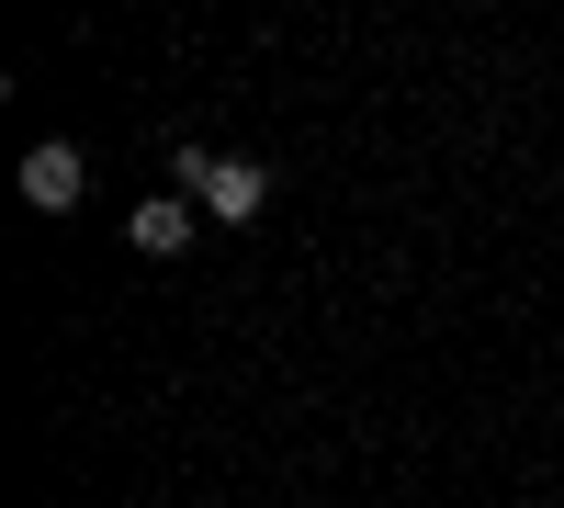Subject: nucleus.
<instances>
[{
  "label": "nucleus",
  "instance_id": "f257e3e1",
  "mask_svg": "<svg viewBox=\"0 0 564 508\" xmlns=\"http://www.w3.org/2000/svg\"><path fill=\"white\" fill-rule=\"evenodd\" d=\"M193 204H204V215H226V226H249V215L271 204V170H260V159H226V170L204 181V193H193Z\"/></svg>",
  "mask_w": 564,
  "mask_h": 508
},
{
  "label": "nucleus",
  "instance_id": "f03ea898",
  "mask_svg": "<svg viewBox=\"0 0 564 508\" xmlns=\"http://www.w3.org/2000/svg\"><path fill=\"white\" fill-rule=\"evenodd\" d=\"M23 204H34V215H68V204H79V148H34V159H23Z\"/></svg>",
  "mask_w": 564,
  "mask_h": 508
},
{
  "label": "nucleus",
  "instance_id": "7ed1b4c3",
  "mask_svg": "<svg viewBox=\"0 0 564 508\" xmlns=\"http://www.w3.org/2000/svg\"><path fill=\"white\" fill-rule=\"evenodd\" d=\"M124 238H135V249H148V260H170L181 238H193V204H181V193H148V204H135V215H124Z\"/></svg>",
  "mask_w": 564,
  "mask_h": 508
}]
</instances>
